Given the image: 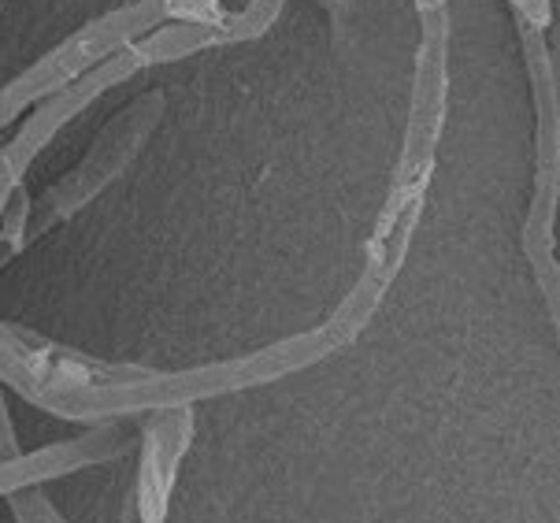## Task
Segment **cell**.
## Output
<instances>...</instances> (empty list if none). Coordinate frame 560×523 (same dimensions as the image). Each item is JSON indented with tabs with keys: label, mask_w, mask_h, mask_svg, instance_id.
I'll list each match as a JSON object with an SVG mask.
<instances>
[{
	"label": "cell",
	"mask_w": 560,
	"mask_h": 523,
	"mask_svg": "<svg viewBox=\"0 0 560 523\" xmlns=\"http://www.w3.org/2000/svg\"><path fill=\"white\" fill-rule=\"evenodd\" d=\"M445 101H450V12L431 8V12H420V53H416L405 152L386 208L378 216L372 249H368V271H375L386 282L401 268V256L412 242L416 220H420L427 183L434 171V152H439L445 127Z\"/></svg>",
	"instance_id": "obj_1"
},
{
	"label": "cell",
	"mask_w": 560,
	"mask_h": 523,
	"mask_svg": "<svg viewBox=\"0 0 560 523\" xmlns=\"http://www.w3.org/2000/svg\"><path fill=\"white\" fill-rule=\"evenodd\" d=\"M160 23H167V0H138V4H119L116 12L93 19L82 31L63 37L52 53H45L34 68H26L0 90V130L12 127L19 112L52 97L56 90L82 79L85 71L104 63L112 53L135 45L138 37H145Z\"/></svg>",
	"instance_id": "obj_2"
},
{
	"label": "cell",
	"mask_w": 560,
	"mask_h": 523,
	"mask_svg": "<svg viewBox=\"0 0 560 523\" xmlns=\"http://www.w3.org/2000/svg\"><path fill=\"white\" fill-rule=\"evenodd\" d=\"M167 112V97L160 90L141 93L119 112L108 127L101 130L93 149L74 164L60 183H52L37 201H31V220H26V245H34L37 237H45L56 223H68L74 212H82L97 194H104L122 171L130 167V160L138 156L141 146L153 138Z\"/></svg>",
	"instance_id": "obj_3"
},
{
	"label": "cell",
	"mask_w": 560,
	"mask_h": 523,
	"mask_svg": "<svg viewBox=\"0 0 560 523\" xmlns=\"http://www.w3.org/2000/svg\"><path fill=\"white\" fill-rule=\"evenodd\" d=\"M520 45H524V63L530 74V97L538 112V175L535 197H530L524 245L530 256L538 282H542L546 304L557 316V260H553V212H557V164H560V123H557V68L549 31H535L527 23H516Z\"/></svg>",
	"instance_id": "obj_4"
},
{
	"label": "cell",
	"mask_w": 560,
	"mask_h": 523,
	"mask_svg": "<svg viewBox=\"0 0 560 523\" xmlns=\"http://www.w3.org/2000/svg\"><path fill=\"white\" fill-rule=\"evenodd\" d=\"M138 71H145V68H141L135 45H127V49L112 53L108 60L97 63L93 71H85L82 79L68 82L63 90H56L52 97L34 104V112L26 116V123H19L12 141L0 149V212H4L8 201H12L15 189H23L26 171H31L34 160L49 149V141L60 135L79 112H85L93 101L104 97L112 85L135 79Z\"/></svg>",
	"instance_id": "obj_5"
},
{
	"label": "cell",
	"mask_w": 560,
	"mask_h": 523,
	"mask_svg": "<svg viewBox=\"0 0 560 523\" xmlns=\"http://www.w3.org/2000/svg\"><path fill=\"white\" fill-rule=\"evenodd\" d=\"M194 439V412L167 408L141 431V468H138V520L164 523L171 509V490L178 479V464Z\"/></svg>",
	"instance_id": "obj_6"
},
{
	"label": "cell",
	"mask_w": 560,
	"mask_h": 523,
	"mask_svg": "<svg viewBox=\"0 0 560 523\" xmlns=\"http://www.w3.org/2000/svg\"><path fill=\"white\" fill-rule=\"evenodd\" d=\"M215 45H223V37L215 26L167 19V23L153 26L145 37H138L135 53H138L141 68H160V63H175V60H186V56H194V53L215 49Z\"/></svg>",
	"instance_id": "obj_7"
},
{
	"label": "cell",
	"mask_w": 560,
	"mask_h": 523,
	"mask_svg": "<svg viewBox=\"0 0 560 523\" xmlns=\"http://www.w3.org/2000/svg\"><path fill=\"white\" fill-rule=\"evenodd\" d=\"M282 4L287 0H245L242 8H226L223 15V26H220V37L223 45H234V42H253V37L268 34L271 23L279 19Z\"/></svg>",
	"instance_id": "obj_8"
},
{
	"label": "cell",
	"mask_w": 560,
	"mask_h": 523,
	"mask_svg": "<svg viewBox=\"0 0 560 523\" xmlns=\"http://www.w3.org/2000/svg\"><path fill=\"white\" fill-rule=\"evenodd\" d=\"M8 505H12L15 523H68L60 516V509L42 493V487H26V490L12 493Z\"/></svg>",
	"instance_id": "obj_9"
},
{
	"label": "cell",
	"mask_w": 560,
	"mask_h": 523,
	"mask_svg": "<svg viewBox=\"0 0 560 523\" xmlns=\"http://www.w3.org/2000/svg\"><path fill=\"white\" fill-rule=\"evenodd\" d=\"M512 12H516V23H527L535 31H549L553 23V0H509Z\"/></svg>",
	"instance_id": "obj_10"
},
{
	"label": "cell",
	"mask_w": 560,
	"mask_h": 523,
	"mask_svg": "<svg viewBox=\"0 0 560 523\" xmlns=\"http://www.w3.org/2000/svg\"><path fill=\"white\" fill-rule=\"evenodd\" d=\"M19 453H23V445H19L15 420H12V412H8L4 386H0V464H4V461H15Z\"/></svg>",
	"instance_id": "obj_11"
},
{
	"label": "cell",
	"mask_w": 560,
	"mask_h": 523,
	"mask_svg": "<svg viewBox=\"0 0 560 523\" xmlns=\"http://www.w3.org/2000/svg\"><path fill=\"white\" fill-rule=\"evenodd\" d=\"M431 8H445V0H416V12H431Z\"/></svg>",
	"instance_id": "obj_12"
},
{
	"label": "cell",
	"mask_w": 560,
	"mask_h": 523,
	"mask_svg": "<svg viewBox=\"0 0 560 523\" xmlns=\"http://www.w3.org/2000/svg\"><path fill=\"white\" fill-rule=\"evenodd\" d=\"M122 4H138V0H122Z\"/></svg>",
	"instance_id": "obj_13"
}]
</instances>
